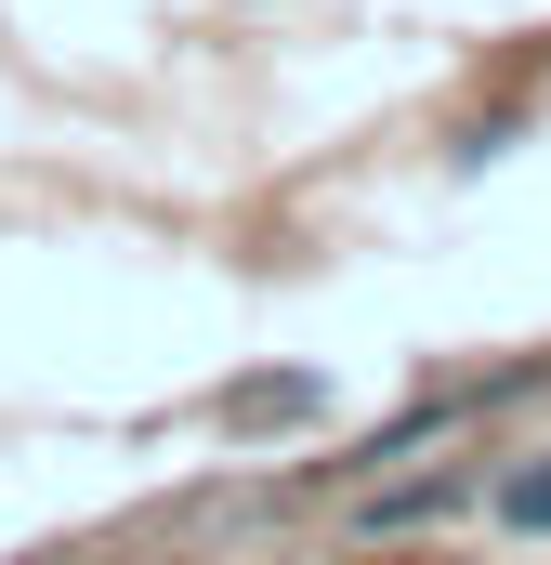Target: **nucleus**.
<instances>
[{
    "instance_id": "nucleus-2",
    "label": "nucleus",
    "mask_w": 551,
    "mask_h": 565,
    "mask_svg": "<svg viewBox=\"0 0 551 565\" xmlns=\"http://www.w3.org/2000/svg\"><path fill=\"white\" fill-rule=\"evenodd\" d=\"M499 500H512V526H551V473H512Z\"/></svg>"
},
{
    "instance_id": "nucleus-1",
    "label": "nucleus",
    "mask_w": 551,
    "mask_h": 565,
    "mask_svg": "<svg viewBox=\"0 0 551 565\" xmlns=\"http://www.w3.org/2000/svg\"><path fill=\"white\" fill-rule=\"evenodd\" d=\"M302 408H315V382H250L237 395V422H302Z\"/></svg>"
}]
</instances>
